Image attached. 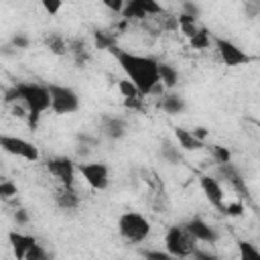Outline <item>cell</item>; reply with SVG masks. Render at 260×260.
Here are the masks:
<instances>
[{
  "label": "cell",
  "instance_id": "7",
  "mask_svg": "<svg viewBox=\"0 0 260 260\" xmlns=\"http://www.w3.org/2000/svg\"><path fill=\"white\" fill-rule=\"evenodd\" d=\"M0 148L4 152H8V154L18 156V158H24L28 162H35L41 156L39 154V148L32 142H28V140H24L20 136H12V134H0Z\"/></svg>",
  "mask_w": 260,
  "mask_h": 260
},
{
  "label": "cell",
  "instance_id": "17",
  "mask_svg": "<svg viewBox=\"0 0 260 260\" xmlns=\"http://www.w3.org/2000/svg\"><path fill=\"white\" fill-rule=\"evenodd\" d=\"M175 138H177L179 146L185 148V150H199V148H203V142L197 140V138L193 136V132L187 130V128L177 126V128H175Z\"/></svg>",
  "mask_w": 260,
  "mask_h": 260
},
{
  "label": "cell",
  "instance_id": "3",
  "mask_svg": "<svg viewBox=\"0 0 260 260\" xmlns=\"http://www.w3.org/2000/svg\"><path fill=\"white\" fill-rule=\"evenodd\" d=\"M118 232L124 238V242H128V244H140L150 234V221L144 215L136 213V211H126L118 219Z\"/></svg>",
  "mask_w": 260,
  "mask_h": 260
},
{
  "label": "cell",
  "instance_id": "19",
  "mask_svg": "<svg viewBox=\"0 0 260 260\" xmlns=\"http://www.w3.org/2000/svg\"><path fill=\"white\" fill-rule=\"evenodd\" d=\"M219 173L225 177V181L236 189V191H240V193H246V185H244V179L240 177V173L234 169V165L232 162H228V165H219Z\"/></svg>",
  "mask_w": 260,
  "mask_h": 260
},
{
  "label": "cell",
  "instance_id": "23",
  "mask_svg": "<svg viewBox=\"0 0 260 260\" xmlns=\"http://www.w3.org/2000/svg\"><path fill=\"white\" fill-rule=\"evenodd\" d=\"M209 150H211V156H213V160H215L217 165H228V162H232V152L228 150V146L211 144Z\"/></svg>",
  "mask_w": 260,
  "mask_h": 260
},
{
  "label": "cell",
  "instance_id": "34",
  "mask_svg": "<svg viewBox=\"0 0 260 260\" xmlns=\"http://www.w3.org/2000/svg\"><path fill=\"white\" fill-rule=\"evenodd\" d=\"M12 45H14L16 49H26V47H28V37H24V35H16V37L12 39Z\"/></svg>",
  "mask_w": 260,
  "mask_h": 260
},
{
  "label": "cell",
  "instance_id": "1",
  "mask_svg": "<svg viewBox=\"0 0 260 260\" xmlns=\"http://www.w3.org/2000/svg\"><path fill=\"white\" fill-rule=\"evenodd\" d=\"M110 53L116 57L118 65L126 73V79L138 89V93L142 98L160 87V81H158V61L154 57L136 55V53L118 49L116 45L110 49Z\"/></svg>",
  "mask_w": 260,
  "mask_h": 260
},
{
  "label": "cell",
  "instance_id": "5",
  "mask_svg": "<svg viewBox=\"0 0 260 260\" xmlns=\"http://www.w3.org/2000/svg\"><path fill=\"white\" fill-rule=\"evenodd\" d=\"M49 98H51V110L55 114H73L79 110V95L75 93V89L67 87V85H59V83H49Z\"/></svg>",
  "mask_w": 260,
  "mask_h": 260
},
{
  "label": "cell",
  "instance_id": "9",
  "mask_svg": "<svg viewBox=\"0 0 260 260\" xmlns=\"http://www.w3.org/2000/svg\"><path fill=\"white\" fill-rule=\"evenodd\" d=\"M47 169L49 173L65 187H73V179H75V162L69 156H53L47 160Z\"/></svg>",
  "mask_w": 260,
  "mask_h": 260
},
{
  "label": "cell",
  "instance_id": "27",
  "mask_svg": "<svg viewBox=\"0 0 260 260\" xmlns=\"http://www.w3.org/2000/svg\"><path fill=\"white\" fill-rule=\"evenodd\" d=\"M191 41V47H195V49H207L209 45H211V37H209V32L201 26V30L193 37V39H189Z\"/></svg>",
  "mask_w": 260,
  "mask_h": 260
},
{
  "label": "cell",
  "instance_id": "11",
  "mask_svg": "<svg viewBox=\"0 0 260 260\" xmlns=\"http://www.w3.org/2000/svg\"><path fill=\"white\" fill-rule=\"evenodd\" d=\"M199 185H201V191L207 197V201L213 207H217L219 211H223V207H225V195H223V189H221L219 181L215 177H211V175H201L199 177Z\"/></svg>",
  "mask_w": 260,
  "mask_h": 260
},
{
  "label": "cell",
  "instance_id": "36",
  "mask_svg": "<svg viewBox=\"0 0 260 260\" xmlns=\"http://www.w3.org/2000/svg\"><path fill=\"white\" fill-rule=\"evenodd\" d=\"M195 258H197V260H219V258L209 256V254H203V252H199V250H195Z\"/></svg>",
  "mask_w": 260,
  "mask_h": 260
},
{
  "label": "cell",
  "instance_id": "30",
  "mask_svg": "<svg viewBox=\"0 0 260 260\" xmlns=\"http://www.w3.org/2000/svg\"><path fill=\"white\" fill-rule=\"evenodd\" d=\"M144 258L146 260H179V258H175L167 252H160V250H148V252H144Z\"/></svg>",
  "mask_w": 260,
  "mask_h": 260
},
{
  "label": "cell",
  "instance_id": "6",
  "mask_svg": "<svg viewBox=\"0 0 260 260\" xmlns=\"http://www.w3.org/2000/svg\"><path fill=\"white\" fill-rule=\"evenodd\" d=\"M211 41H213L215 51H217V55H219V59H221L223 65H228V67H240V65H246V63L252 61V57L244 49H240L234 41L223 39V37H211Z\"/></svg>",
  "mask_w": 260,
  "mask_h": 260
},
{
  "label": "cell",
  "instance_id": "24",
  "mask_svg": "<svg viewBox=\"0 0 260 260\" xmlns=\"http://www.w3.org/2000/svg\"><path fill=\"white\" fill-rule=\"evenodd\" d=\"M118 89H120V93H122V98L124 100H132V98H142L140 93H138V89L126 79V77H122V79H118Z\"/></svg>",
  "mask_w": 260,
  "mask_h": 260
},
{
  "label": "cell",
  "instance_id": "22",
  "mask_svg": "<svg viewBox=\"0 0 260 260\" xmlns=\"http://www.w3.org/2000/svg\"><path fill=\"white\" fill-rule=\"evenodd\" d=\"M238 254H240V260H260L258 248L248 240H240L238 242Z\"/></svg>",
  "mask_w": 260,
  "mask_h": 260
},
{
  "label": "cell",
  "instance_id": "31",
  "mask_svg": "<svg viewBox=\"0 0 260 260\" xmlns=\"http://www.w3.org/2000/svg\"><path fill=\"white\" fill-rule=\"evenodd\" d=\"M43 8L53 16L63 8V2H59V0H43Z\"/></svg>",
  "mask_w": 260,
  "mask_h": 260
},
{
  "label": "cell",
  "instance_id": "29",
  "mask_svg": "<svg viewBox=\"0 0 260 260\" xmlns=\"http://www.w3.org/2000/svg\"><path fill=\"white\" fill-rule=\"evenodd\" d=\"M95 47L98 49H106V51H110L112 47H114V37H110V35H106L104 30H95Z\"/></svg>",
  "mask_w": 260,
  "mask_h": 260
},
{
  "label": "cell",
  "instance_id": "15",
  "mask_svg": "<svg viewBox=\"0 0 260 260\" xmlns=\"http://www.w3.org/2000/svg\"><path fill=\"white\" fill-rule=\"evenodd\" d=\"M67 55H71L73 61L81 67L89 59V45L83 39H71V41H67Z\"/></svg>",
  "mask_w": 260,
  "mask_h": 260
},
{
  "label": "cell",
  "instance_id": "33",
  "mask_svg": "<svg viewBox=\"0 0 260 260\" xmlns=\"http://www.w3.org/2000/svg\"><path fill=\"white\" fill-rule=\"evenodd\" d=\"M104 4H106L110 10H114V12H122L126 2H122V0H114V2H112V0H104Z\"/></svg>",
  "mask_w": 260,
  "mask_h": 260
},
{
  "label": "cell",
  "instance_id": "25",
  "mask_svg": "<svg viewBox=\"0 0 260 260\" xmlns=\"http://www.w3.org/2000/svg\"><path fill=\"white\" fill-rule=\"evenodd\" d=\"M162 158L165 160H169L171 165H177V162H181V152H179V146H173L171 142H167L165 140V144H162Z\"/></svg>",
  "mask_w": 260,
  "mask_h": 260
},
{
  "label": "cell",
  "instance_id": "32",
  "mask_svg": "<svg viewBox=\"0 0 260 260\" xmlns=\"http://www.w3.org/2000/svg\"><path fill=\"white\" fill-rule=\"evenodd\" d=\"M244 211V205L240 203V201H236V203H228L225 207H223V213H228V215H240Z\"/></svg>",
  "mask_w": 260,
  "mask_h": 260
},
{
  "label": "cell",
  "instance_id": "16",
  "mask_svg": "<svg viewBox=\"0 0 260 260\" xmlns=\"http://www.w3.org/2000/svg\"><path fill=\"white\" fill-rule=\"evenodd\" d=\"M55 201L61 209H75L79 205V195L75 193L73 187H65L61 185L57 191H55Z\"/></svg>",
  "mask_w": 260,
  "mask_h": 260
},
{
  "label": "cell",
  "instance_id": "2",
  "mask_svg": "<svg viewBox=\"0 0 260 260\" xmlns=\"http://www.w3.org/2000/svg\"><path fill=\"white\" fill-rule=\"evenodd\" d=\"M12 89H14L16 102H20L26 108V122H28L30 130H35L39 126L41 116L47 110H51V98H49L47 85L20 81V83L12 85Z\"/></svg>",
  "mask_w": 260,
  "mask_h": 260
},
{
  "label": "cell",
  "instance_id": "18",
  "mask_svg": "<svg viewBox=\"0 0 260 260\" xmlns=\"http://www.w3.org/2000/svg\"><path fill=\"white\" fill-rule=\"evenodd\" d=\"M158 81H160L162 87L173 89L179 83V71H177V67L169 65V63H158Z\"/></svg>",
  "mask_w": 260,
  "mask_h": 260
},
{
  "label": "cell",
  "instance_id": "8",
  "mask_svg": "<svg viewBox=\"0 0 260 260\" xmlns=\"http://www.w3.org/2000/svg\"><path fill=\"white\" fill-rule=\"evenodd\" d=\"M79 171V175L85 179V183L95 189V191H104L108 189V183H110V169L106 162H98V160H91V162H79L75 167Z\"/></svg>",
  "mask_w": 260,
  "mask_h": 260
},
{
  "label": "cell",
  "instance_id": "4",
  "mask_svg": "<svg viewBox=\"0 0 260 260\" xmlns=\"http://www.w3.org/2000/svg\"><path fill=\"white\" fill-rule=\"evenodd\" d=\"M165 248L167 254L175 258H187L195 254L197 242L193 240V236L187 232L185 225H171L165 234Z\"/></svg>",
  "mask_w": 260,
  "mask_h": 260
},
{
  "label": "cell",
  "instance_id": "26",
  "mask_svg": "<svg viewBox=\"0 0 260 260\" xmlns=\"http://www.w3.org/2000/svg\"><path fill=\"white\" fill-rule=\"evenodd\" d=\"M16 193H18V187H16V183H14V181H10V179L0 181V199H2V201L12 199Z\"/></svg>",
  "mask_w": 260,
  "mask_h": 260
},
{
  "label": "cell",
  "instance_id": "14",
  "mask_svg": "<svg viewBox=\"0 0 260 260\" xmlns=\"http://www.w3.org/2000/svg\"><path fill=\"white\" fill-rule=\"evenodd\" d=\"M102 132L112 140H120L126 134V122L118 116H104L102 118Z\"/></svg>",
  "mask_w": 260,
  "mask_h": 260
},
{
  "label": "cell",
  "instance_id": "28",
  "mask_svg": "<svg viewBox=\"0 0 260 260\" xmlns=\"http://www.w3.org/2000/svg\"><path fill=\"white\" fill-rule=\"evenodd\" d=\"M24 260H51V256H49V254H47V250L37 242V244L26 252Z\"/></svg>",
  "mask_w": 260,
  "mask_h": 260
},
{
  "label": "cell",
  "instance_id": "10",
  "mask_svg": "<svg viewBox=\"0 0 260 260\" xmlns=\"http://www.w3.org/2000/svg\"><path fill=\"white\" fill-rule=\"evenodd\" d=\"M160 12H162V8L154 0H130L124 4L122 16L126 20H130V18H144V16H152V14H160Z\"/></svg>",
  "mask_w": 260,
  "mask_h": 260
},
{
  "label": "cell",
  "instance_id": "35",
  "mask_svg": "<svg viewBox=\"0 0 260 260\" xmlns=\"http://www.w3.org/2000/svg\"><path fill=\"white\" fill-rule=\"evenodd\" d=\"M193 136H195V138H197V140H201V142H203V138H205V136H207V130H205V128H201V126H199V128H195V130H193Z\"/></svg>",
  "mask_w": 260,
  "mask_h": 260
},
{
  "label": "cell",
  "instance_id": "13",
  "mask_svg": "<svg viewBox=\"0 0 260 260\" xmlns=\"http://www.w3.org/2000/svg\"><path fill=\"white\" fill-rule=\"evenodd\" d=\"M8 242H10V248H12V254L16 260H24L26 252L37 244V238L30 236V234H22V232H16L12 230L8 234Z\"/></svg>",
  "mask_w": 260,
  "mask_h": 260
},
{
  "label": "cell",
  "instance_id": "20",
  "mask_svg": "<svg viewBox=\"0 0 260 260\" xmlns=\"http://www.w3.org/2000/svg\"><path fill=\"white\" fill-rule=\"evenodd\" d=\"M160 108L167 114H181L185 110V100L179 93H167V95H162Z\"/></svg>",
  "mask_w": 260,
  "mask_h": 260
},
{
  "label": "cell",
  "instance_id": "12",
  "mask_svg": "<svg viewBox=\"0 0 260 260\" xmlns=\"http://www.w3.org/2000/svg\"><path fill=\"white\" fill-rule=\"evenodd\" d=\"M185 228H187V232L193 236L195 242H207V244H213V242L217 240V232H215L207 221H203L201 217H193V219H189V221L185 223Z\"/></svg>",
  "mask_w": 260,
  "mask_h": 260
},
{
  "label": "cell",
  "instance_id": "37",
  "mask_svg": "<svg viewBox=\"0 0 260 260\" xmlns=\"http://www.w3.org/2000/svg\"><path fill=\"white\" fill-rule=\"evenodd\" d=\"M14 217H16V221H18V223H24V221L28 219V217H26V213H24L22 209H20V211H16V215H14Z\"/></svg>",
  "mask_w": 260,
  "mask_h": 260
},
{
  "label": "cell",
  "instance_id": "21",
  "mask_svg": "<svg viewBox=\"0 0 260 260\" xmlns=\"http://www.w3.org/2000/svg\"><path fill=\"white\" fill-rule=\"evenodd\" d=\"M45 45L49 47V51H51L53 55H59V57L67 55V41H65L59 32H51V35L45 39Z\"/></svg>",
  "mask_w": 260,
  "mask_h": 260
}]
</instances>
